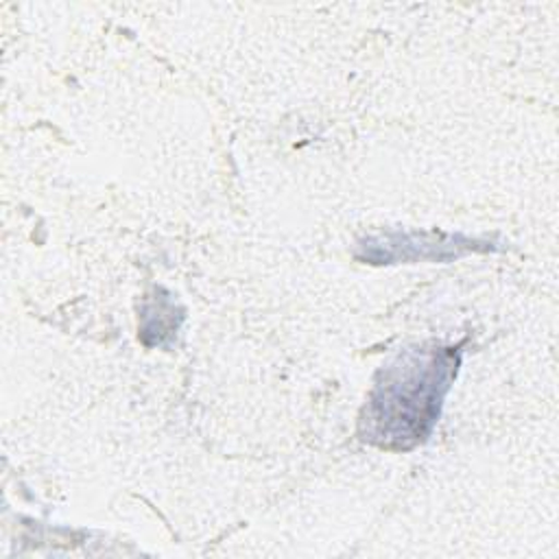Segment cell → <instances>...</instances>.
<instances>
[{
    "label": "cell",
    "mask_w": 559,
    "mask_h": 559,
    "mask_svg": "<svg viewBox=\"0 0 559 559\" xmlns=\"http://www.w3.org/2000/svg\"><path fill=\"white\" fill-rule=\"evenodd\" d=\"M408 365L393 367L386 373V382L378 384L371 400V417L376 424V435L384 439H395L397 426L400 445L406 439L421 441L430 430L435 417L439 415V404L456 362H452L450 352L430 354H408Z\"/></svg>",
    "instance_id": "obj_1"
}]
</instances>
